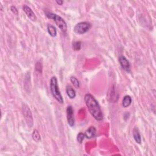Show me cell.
Listing matches in <instances>:
<instances>
[{
	"label": "cell",
	"mask_w": 156,
	"mask_h": 156,
	"mask_svg": "<svg viewBox=\"0 0 156 156\" xmlns=\"http://www.w3.org/2000/svg\"><path fill=\"white\" fill-rule=\"evenodd\" d=\"M85 104L92 116L97 121H101L103 119V115L101 107L99 105L98 101L95 97L89 93H87L84 96Z\"/></svg>",
	"instance_id": "cell-1"
},
{
	"label": "cell",
	"mask_w": 156,
	"mask_h": 156,
	"mask_svg": "<svg viewBox=\"0 0 156 156\" xmlns=\"http://www.w3.org/2000/svg\"><path fill=\"white\" fill-rule=\"evenodd\" d=\"M50 86L51 94L53 95V96L56 99L57 101L60 104H63L64 98L61 95V93L58 85V79H57V77L56 76H53L51 78Z\"/></svg>",
	"instance_id": "cell-2"
},
{
	"label": "cell",
	"mask_w": 156,
	"mask_h": 156,
	"mask_svg": "<svg viewBox=\"0 0 156 156\" xmlns=\"http://www.w3.org/2000/svg\"><path fill=\"white\" fill-rule=\"evenodd\" d=\"M46 16L50 19H53L57 26L64 33H66L67 31V24L65 21L59 15L51 12H46Z\"/></svg>",
	"instance_id": "cell-3"
},
{
	"label": "cell",
	"mask_w": 156,
	"mask_h": 156,
	"mask_svg": "<svg viewBox=\"0 0 156 156\" xmlns=\"http://www.w3.org/2000/svg\"><path fill=\"white\" fill-rule=\"evenodd\" d=\"M92 26V24L89 22H80L76 24L74 28V31L77 34H84L91 29Z\"/></svg>",
	"instance_id": "cell-4"
},
{
	"label": "cell",
	"mask_w": 156,
	"mask_h": 156,
	"mask_svg": "<svg viewBox=\"0 0 156 156\" xmlns=\"http://www.w3.org/2000/svg\"><path fill=\"white\" fill-rule=\"evenodd\" d=\"M22 111L28 126L29 128H31L33 125V119L32 116V113H31L30 109L27 105L23 104L22 107Z\"/></svg>",
	"instance_id": "cell-5"
},
{
	"label": "cell",
	"mask_w": 156,
	"mask_h": 156,
	"mask_svg": "<svg viewBox=\"0 0 156 156\" xmlns=\"http://www.w3.org/2000/svg\"><path fill=\"white\" fill-rule=\"evenodd\" d=\"M66 118L70 126L74 127L75 125V114L73 108L71 106H69L66 108Z\"/></svg>",
	"instance_id": "cell-6"
},
{
	"label": "cell",
	"mask_w": 156,
	"mask_h": 156,
	"mask_svg": "<svg viewBox=\"0 0 156 156\" xmlns=\"http://www.w3.org/2000/svg\"><path fill=\"white\" fill-rule=\"evenodd\" d=\"M119 62L120 64L121 68L127 72H129L131 70V65L130 62L124 56H120L119 57Z\"/></svg>",
	"instance_id": "cell-7"
},
{
	"label": "cell",
	"mask_w": 156,
	"mask_h": 156,
	"mask_svg": "<svg viewBox=\"0 0 156 156\" xmlns=\"http://www.w3.org/2000/svg\"><path fill=\"white\" fill-rule=\"evenodd\" d=\"M23 10L26 14V15H27V17L33 22H35L37 20V17H36L35 14L33 12V10L31 9V7L29 6H26V5H24V6H23Z\"/></svg>",
	"instance_id": "cell-8"
},
{
	"label": "cell",
	"mask_w": 156,
	"mask_h": 156,
	"mask_svg": "<svg viewBox=\"0 0 156 156\" xmlns=\"http://www.w3.org/2000/svg\"><path fill=\"white\" fill-rule=\"evenodd\" d=\"M96 134V129L94 126H90L84 133L85 137L88 139H91L95 137Z\"/></svg>",
	"instance_id": "cell-9"
},
{
	"label": "cell",
	"mask_w": 156,
	"mask_h": 156,
	"mask_svg": "<svg viewBox=\"0 0 156 156\" xmlns=\"http://www.w3.org/2000/svg\"><path fill=\"white\" fill-rule=\"evenodd\" d=\"M66 93L67 96L70 99H74L76 96V93L75 89L71 85H69L66 88Z\"/></svg>",
	"instance_id": "cell-10"
},
{
	"label": "cell",
	"mask_w": 156,
	"mask_h": 156,
	"mask_svg": "<svg viewBox=\"0 0 156 156\" xmlns=\"http://www.w3.org/2000/svg\"><path fill=\"white\" fill-rule=\"evenodd\" d=\"M132 134H133V137L135 140V141H136V142L138 144H141V143H142L141 136H140V134L139 132L138 129L137 128H135L133 129Z\"/></svg>",
	"instance_id": "cell-11"
},
{
	"label": "cell",
	"mask_w": 156,
	"mask_h": 156,
	"mask_svg": "<svg viewBox=\"0 0 156 156\" xmlns=\"http://www.w3.org/2000/svg\"><path fill=\"white\" fill-rule=\"evenodd\" d=\"M132 104V98L129 95L124 96L123 101H122V106L124 108H126L129 107Z\"/></svg>",
	"instance_id": "cell-12"
},
{
	"label": "cell",
	"mask_w": 156,
	"mask_h": 156,
	"mask_svg": "<svg viewBox=\"0 0 156 156\" xmlns=\"http://www.w3.org/2000/svg\"><path fill=\"white\" fill-rule=\"evenodd\" d=\"M48 33L52 37H55L57 35V30L54 26L48 24L47 26Z\"/></svg>",
	"instance_id": "cell-13"
},
{
	"label": "cell",
	"mask_w": 156,
	"mask_h": 156,
	"mask_svg": "<svg viewBox=\"0 0 156 156\" xmlns=\"http://www.w3.org/2000/svg\"><path fill=\"white\" fill-rule=\"evenodd\" d=\"M32 137H33V139L36 142H39L41 140L40 135L37 129L34 130V131L32 134Z\"/></svg>",
	"instance_id": "cell-14"
},
{
	"label": "cell",
	"mask_w": 156,
	"mask_h": 156,
	"mask_svg": "<svg viewBox=\"0 0 156 156\" xmlns=\"http://www.w3.org/2000/svg\"><path fill=\"white\" fill-rule=\"evenodd\" d=\"M70 81L76 88H79L80 87V82L77 78L75 76H71L70 77Z\"/></svg>",
	"instance_id": "cell-15"
},
{
	"label": "cell",
	"mask_w": 156,
	"mask_h": 156,
	"mask_svg": "<svg viewBox=\"0 0 156 156\" xmlns=\"http://www.w3.org/2000/svg\"><path fill=\"white\" fill-rule=\"evenodd\" d=\"M82 42L81 41H76L73 43V48L75 51H79L81 49Z\"/></svg>",
	"instance_id": "cell-16"
},
{
	"label": "cell",
	"mask_w": 156,
	"mask_h": 156,
	"mask_svg": "<svg viewBox=\"0 0 156 156\" xmlns=\"http://www.w3.org/2000/svg\"><path fill=\"white\" fill-rule=\"evenodd\" d=\"M85 137V134L84 133L80 132V133L78 134L77 136V140L78 143H79L80 144H81Z\"/></svg>",
	"instance_id": "cell-17"
},
{
	"label": "cell",
	"mask_w": 156,
	"mask_h": 156,
	"mask_svg": "<svg viewBox=\"0 0 156 156\" xmlns=\"http://www.w3.org/2000/svg\"><path fill=\"white\" fill-rule=\"evenodd\" d=\"M10 10H11V11H12L14 14H15V15H18V10H17V8L15 7V6H12L10 7Z\"/></svg>",
	"instance_id": "cell-18"
},
{
	"label": "cell",
	"mask_w": 156,
	"mask_h": 156,
	"mask_svg": "<svg viewBox=\"0 0 156 156\" xmlns=\"http://www.w3.org/2000/svg\"><path fill=\"white\" fill-rule=\"evenodd\" d=\"M57 4H58L59 5H62V4L64 3L63 1H61V0H59V1H56Z\"/></svg>",
	"instance_id": "cell-19"
}]
</instances>
